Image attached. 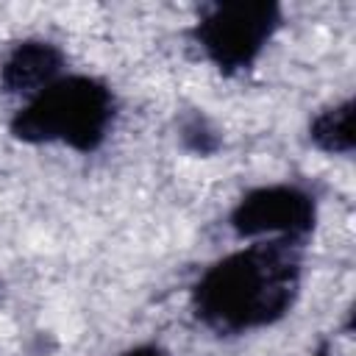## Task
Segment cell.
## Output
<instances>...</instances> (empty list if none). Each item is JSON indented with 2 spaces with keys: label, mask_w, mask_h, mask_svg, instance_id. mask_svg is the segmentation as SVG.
Here are the masks:
<instances>
[{
  "label": "cell",
  "mask_w": 356,
  "mask_h": 356,
  "mask_svg": "<svg viewBox=\"0 0 356 356\" xmlns=\"http://www.w3.org/2000/svg\"><path fill=\"white\" fill-rule=\"evenodd\" d=\"M317 220V195L298 181L256 184L245 189L228 211V228L242 242L292 239L309 245Z\"/></svg>",
  "instance_id": "cell-4"
},
{
  "label": "cell",
  "mask_w": 356,
  "mask_h": 356,
  "mask_svg": "<svg viewBox=\"0 0 356 356\" xmlns=\"http://www.w3.org/2000/svg\"><path fill=\"white\" fill-rule=\"evenodd\" d=\"M67 53L61 44L44 36H25L14 42L0 61V89L19 95L22 100L50 86L67 72Z\"/></svg>",
  "instance_id": "cell-5"
},
{
  "label": "cell",
  "mask_w": 356,
  "mask_h": 356,
  "mask_svg": "<svg viewBox=\"0 0 356 356\" xmlns=\"http://www.w3.org/2000/svg\"><path fill=\"white\" fill-rule=\"evenodd\" d=\"M306 136L312 147H317L325 156H350L356 147L353 139V97H342L337 103H328L317 108L309 120Z\"/></svg>",
  "instance_id": "cell-6"
},
{
  "label": "cell",
  "mask_w": 356,
  "mask_h": 356,
  "mask_svg": "<svg viewBox=\"0 0 356 356\" xmlns=\"http://www.w3.org/2000/svg\"><path fill=\"white\" fill-rule=\"evenodd\" d=\"M117 356H170L167 353V348L164 345H159V342H136V345H131V348H125V350H120Z\"/></svg>",
  "instance_id": "cell-8"
},
{
  "label": "cell",
  "mask_w": 356,
  "mask_h": 356,
  "mask_svg": "<svg viewBox=\"0 0 356 356\" xmlns=\"http://www.w3.org/2000/svg\"><path fill=\"white\" fill-rule=\"evenodd\" d=\"M178 139L195 156H214L222 147L220 128L203 111H186L181 117V122H178Z\"/></svg>",
  "instance_id": "cell-7"
},
{
  "label": "cell",
  "mask_w": 356,
  "mask_h": 356,
  "mask_svg": "<svg viewBox=\"0 0 356 356\" xmlns=\"http://www.w3.org/2000/svg\"><path fill=\"white\" fill-rule=\"evenodd\" d=\"M306 245L292 239L245 242L214 259L189 286L192 317L217 337L278 325L303 289Z\"/></svg>",
  "instance_id": "cell-1"
},
{
  "label": "cell",
  "mask_w": 356,
  "mask_h": 356,
  "mask_svg": "<svg viewBox=\"0 0 356 356\" xmlns=\"http://www.w3.org/2000/svg\"><path fill=\"white\" fill-rule=\"evenodd\" d=\"M117 114V92L106 78L67 70L22 100L8 120V134L22 145H61L89 156L106 145Z\"/></svg>",
  "instance_id": "cell-2"
},
{
  "label": "cell",
  "mask_w": 356,
  "mask_h": 356,
  "mask_svg": "<svg viewBox=\"0 0 356 356\" xmlns=\"http://www.w3.org/2000/svg\"><path fill=\"white\" fill-rule=\"evenodd\" d=\"M284 28V6L275 0L209 3L189 25V42L225 78L256 67Z\"/></svg>",
  "instance_id": "cell-3"
},
{
  "label": "cell",
  "mask_w": 356,
  "mask_h": 356,
  "mask_svg": "<svg viewBox=\"0 0 356 356\" xmlns=\"http://www.w3.org/2000/svg\"><path fill=\"white\" fill-rule=\"evenodd\" d=\"M309 356H334V345H331L328 339H320V345H317Z\"/></svg>",
  "instance_id": "cell-9"
}]
</instances>
